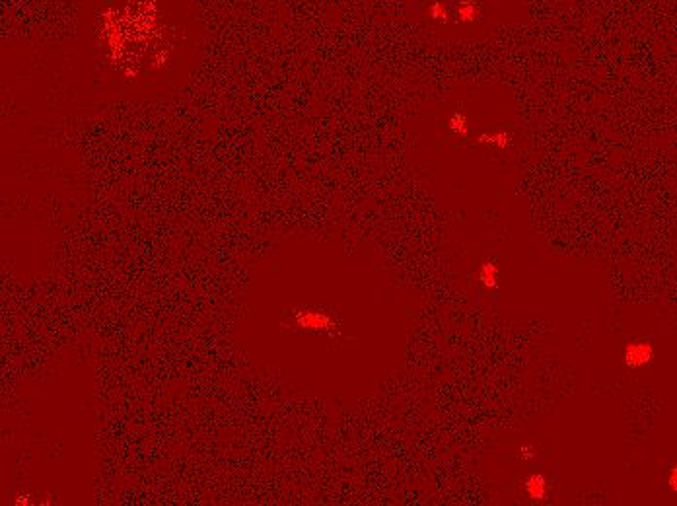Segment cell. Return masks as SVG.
<instances>
[{
    "label": "cell",
    "instance_id": "ba28073f",
    "mask_svg": "<svg viewBox=\"0 0 677 506\" xmlns=\"http://www.w3.org/2000/svg\"><path fill=\"white\" fill-rule=\"evenodd\" d=\"M668 487H670L673 492H677V463L676 465H671L670 471H668Z\"/></svg>",
    "mask_w": 677,
    "mask_h": 506
},
{
    "label": "cell",
    "instance_id": "6da1fadb",
    "mask_svg": "<svg viewBox=\"0 0 677 506\" xmlns=\"http://www.w3.org/2000/svg\"><path fill=\"white\" fill-rule=\"evenodd\" d=\"M654 345L646 341L629 343L625 347V352H623L627 368H631V370H639V368H644L650 362H654Z\"/></svg>",
    "mask_w": 677,
    "mask_h": 506
},
{
    "label": "cell",
    "instance_id": "52a82bcc",
    "mask_svg": "<svg viewBox=\"0 0 677 506\" xmlns=\"http://www.w3.org/2000/svg\"><path fill=\"white\" fill-rule=\"evenodd\" d=\"M536 448L531 446V444H521L520 446V460L521 462H531V460H536Z\"/></svg>",
    "mask_w": 677,
    "mask_h": 506
},
{
    "label": "cell",
    "instance_id": "7a4b0ae2",
    "mask_svg": "<svg viewBox=\"0 0 677 506\" xmlns=\"http://www.w3.org/2000/svg\"><path fill=\"white\" fill-rule=\"evenodd\" d=\"M296 323L308 331H331L337 328L335 320L329 313L315 312V310H305V312L298 313Z\"/></svg>",
    "mask_w": 677,
    "mask_h": 506
},
{
    "label": "cell",
    "instance_id": "277c9868",
    "mask_svg": "<svg viewBox=\"0 0 677 506\" xmlns=\"http://www.w3.org/2000/svg\"><path fill=\"white\" fill-rule=\"evenodd\" d=\"M479 283L483 284L487 291H494L497 286H499V279H500V267L497 261L487 259L483 261V265L479 267Z\"/></svg>",
    "mask_w": 677,
    "mask_h": 506
},
{
    "label": "cell",
    "instance_id": "8992f818",
    "mask_svg": "<svg viewBox=\"0 0 677 506\" xmlns=\"http://www.w3.org/2000/svg\"><path fill=\"white\" fill-rule=\"evenodd\" d=\"M450 129H452V133H455L457 136H467L469 134L467 117H465L463 113H454V115L450 117Z\"/></svg>",
    "mask_w": 677,
    "mask_h": 506
},
{
    "label": "cell",
    "instance_id": "3957f363",
    "mask_svg": "<svg viewBox=\"0 0 677 506\" xmlns=\"http://www.w3.org/2000/svg\"><path fill=\"white\" fill-rule=\"evenodd\" d=\"M524 489H526V495L534 502H545L549 499V481L541 473H531V475L526 477Z\"/></svg>",
    "mask_w": 677,
    "mask_h": 506
},
{
    "label": "cell",
    "instance_id": "5b68a950",
    "mask_svg": "<svg viewBox=\"0 0 677 506\" xmlns=\"http://www.w3.org/2000/svg\"><path fill=\"white\" fill-rule=\"evenodd\" d=\"M479 144H491L497 149H508L510 146V134L508 133H494V134H479L477 136Z\"/></svg>",
    "mask_w": 677,
    "mask_h": 506
}]
</instances>
